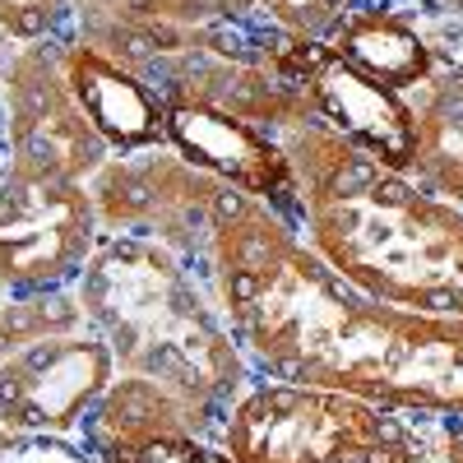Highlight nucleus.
<instances>
[{
  "label": "nucleus",
  "instance_id": "obj_1",
  "mask_svg": "<svg viewBox=\"0 0 463 463\" xmlns=\"http://www.w3.org/2000/svg\"><path fill=\"white\" fill-rule=\"evenodd\" d=\"M200 274L255 375L325 384L431 421L463 412V320L366 297L241 190H227Z\"/></svg>",
  "mask_w": 463,
  "mask_h": 463
},
{
  "label": "nucleus",
  "instance_id": "obj_2",
  "mask_svg": "<svg viewBox=\"0 0 463 463\" xmlns=\"http://www.w3.org/2000/svg\"><path fill=\"white\" fill-rule=\"evenodd\" d=\"M297 176V237L399 311L463 320V209L366 158L320 121L274 135Z\"/></svg>",
  "mask_w": 463,
  "mask_h": 463
},
{
  "label": "nucleus",
  "instance_id": "obj_3",
  "mask_svg": "<svg viewBox=\"0 0 463 463\" xmlns=\"http://www.w3.org/2000/svg\"><path fill=\"white\" fill-rule=\"evenodd\" d=\"M74 297L84 325L107 343L116 375L163 384L200 408L222 436V421L255 371L200 269L153 241L102 232Z\"/></svg>",
  "mask_w": 463,
  "mask_h": 463
},
{
  "label": "nucleus",
  "instance_id": "obj_4",
  "mask_svg": "<svg viewBox=\"0 0 463 463\" xmlns=\"http://www.w3.org/2000/svg\"><path fill=\"white\" fill-rule=\"evenodd\" d=\"M218 445L237 463H440L431 417L269 375L232 403Z\"/></svg>",
  "mask_w": 463,
  "mask_h": 463
},
{
  "label": "nucleus",
  "instance_id": "obj_5",
  "mask_svg": "<svg viewBox=\"0 0 463 463\" xmlns=\"http://www.w3.org/2000/svg\"><path fill=\"white\" fill-rule=\"evenodd\" d=\"M227 190L232 185L195 167L172 144L111 153L89 176L98 227L107 237L153 241V246L181 255L190 269L204 264Z\"/></svg>",
  "mask_w": 463,
  "mask_h": 463
},
{
  "label": "nucleus",
  "instance_id": "obj_6",
  "mask_svg": "<svg viewBox=\"0 0 463 463\" xmlns=\"http://www.w3.org/2000/svg\"><path fill=\"white\" fill-rule=\"evenodd\" d=\"M102 241L89 181L28 163L0 172V292H70Z\"/></svg>",
  "mask_w": 463,
  "mask_h": 463
},
{
  "label": "nucleus",
  "instance_id": "obj_7",
  "mask_svg": "<svg viewBox=\"0 0 463 463\" xmlns=\"http://www.w3.org/2000/svg\"><path fill=\"white\" fill-rule=\"evenodd\" d=\"M0 135H5L10 163H28L74 181H89L111 158V144L98 135L80 93L70 89L61 37L19 43L0 80Z\"/></svg>",
  "mask_w": 463,
  "mask_h": 463
},
{
  "label": "nucleus",
  "instance_id": "obj_8",
  "mask_svg": "<svg viewBox=\"0 0 463 463\" xmlns=\"http://www.w3.org/2000/svg\"><path fill=\"white\" fill-rule=\"evenodd\" d=\"M283 74L311 102L316 121L329 126L338 139H347L366 158L394 167V172L412 167L417 121H412L408 93H394V89L366 80L338 52H329L320 37H301V33H288V43H283Z\"/></svg>",
  "mask_w": 463,
  "mask_h": 463
},
{
  "label": "nucleus",
  "instance_id": "obj_9",
  "mask_svg": "<svg viewBox=\"0 0 463 463\" xmlns=\"http://www.w3.org/2000/svg\"><path fill=\"white\" fill-rule=\"evenodd\" d=\"M74 436L102 463H237L200 408L135 375H116Z\"/></svg>",
  "mask_w": 463,
  "mask_h": 463
},
{
  "label": "nucleus",
  "instance_id": "obj_10",
  "mask_svg": "<svg viewBox=\"0 0 463 463\" xmlns=\"http://www.w3.org/2000/svg\"><path fill=\"white\" fill-rule=\"evenodd\" d=\"M167 144L181 148L195 167L218 176L222 185L269 204L279 218L297 222V176L288 153L269 130H255L237 116L204 107H167Z\"/></svg>",
  "mask_w": 463,
  "mask_h": 463
},
{
  "label": "nucleus",
  "instance_id": "obj_11",
  "mask_svg": "<svg viewBox=\"0 0 463 463\" xmlns=\"http://www.w3.org/2000/svg\"><path fill=\"white\" fill-rule=\"evenodd\" d=\"M61 65L70 74V89L80 93L89 121L111 144V153L167 144V102L139 74H130L126 65H116L111 56L84 43H74V37H61Z\"/></svg>",
  "mask_w": 463,
  "mask_h": 463
},
{
  "label": "nucleus",
  "instance_id": "obj_12",
  "mask_svg": "<svg viewBox=\"0 0 463 463\" xmlns=\"http://www.w3.org/2000/svg\"><path fill=\"white\" fill-rule=\"evenodd\" d=\"M320 43L329 52H338L353 70H362L366 80L394 89V93H412L417 84H427L431 70L440 65L431 43H427V33H421L394 0H357V5H347L320 33Z\"/></svg>",
  "mask_w": 463,
  "mask_h": 463
},
{
  "label": "nucleus",
  "instance_id": "obj_13",
  "mask_svg": "<svg viewBox=\"0 0 463 463\" xmlns=\"http://www.w3.org/2000/svg\"><path fill=\"white\" fill-rule=\"evenodd\" d=\"M408 107L417 121V153L403 176L463 209V65L440 61L431 80L408 93Z\"/></svg>",
  "mask_w": 463,
  "mask_h": 463
},
{
  "label": "nucleus",
  "instance_id": "obj_14",
  "mask_svg": "<svg viewBox=\"0 0 463 463\" xmlns=\"http://www.w3.org/2000/svg\"><path fill=\"white\" fill-rule=\"evenodd\" d=\"M84 329V311L80 297L70 292H37V297H5L0 292V357L19 353V347L52 338V334H70Z\"/></svg>",
  "mask_w": 463,
  "mask_h": 463
},
{
  "label": "nucleus",
  "instance_id": "obj_15",
  "mask_svg": "<svg viewBox=\"0 0 463 463\" xmlns=\"http://www.w3.org/2000/svg\"><path fill=\"white\" fill-rule=\"evenodd\" d=\"M0 463H102L80 436L0 431Z\"/></svg>",
  "mask_w": 463,
  "mask_h": 463
},
{
  "label": "nucleus",
  "instance_id": "obj_16",
  "mask_svg": "<svg viewBox=\"0 0 463 463\" xmlns=\"http://www.w3.org/2000/svg\"><path fill=\"white\" fill-rule=\"evenodd\" d=\"M0 28L14 43H52L70 28V0H0Z\"/></svg>",
  "mask_w": 463,
  "mask_h": 463
},
{
  "label": "nucleus",
  "instance_id": "obj_17",
  "mask_svg": "<svg viewBox=\"0 0 463 463\" xmlns=\"http://www.w3.org/2000/svg\"><path fill=\"white\" fill-rule=\"evenodd\" d=\"M347 5H357V0H260V10L269 19L301 37H320ZM394 5H408V0H394Z\"/></svg>",
  "mask_w": 463,
  "mask_h": 463
},
{
  "label": "nucleus",
  "instance_id": "obj_18",
  "mask_svg": "<svg viewBox=\"0 0 463 463\" xmlns=\"http://www.w3.org/2000/svg\"><path fill=\"white\" fill-rule=\"evenodd\" d=\"M436 449H440V463H463V412L436 421Z\"/></svg>",
  "mask_w": 463,
  "mask_h": 463
},
{
  "label": "nucleus",
  "instance_id": "obj_19",
  "mask_svg": "<svg viewBox=\"0 0 463 463\" xmlns=\"http://www.w3.org/2000/svg\"><path fill=\"white\" fill-rule=\"evenodd\" d=\"M14 52H19V43H14V37H10L5 28H0V80H5V70H10Z\"/></svg>",
  "mask_w": 463,
  "mask_h": 463
},
{
  "label": "nucleus",
  "instance_id": "obj_20",
  "mask_svg": "<svg viewBox=\"0 0 463 463\" xmlns=\"http://www.w3.org/2000/svg\"><path fill=\"white\" fill-rule=\"evenodd\" d=\"M0 172H5V135H0Z\"/></svg>",
  "mask_w": 463,
  "mask_h": 463
}]
</instances>
